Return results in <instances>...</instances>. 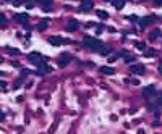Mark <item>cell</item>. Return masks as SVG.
<instances>
[{
    "mask_svg": "<svg viewBox=\"0 0 162 134\" xmlns=\"http://www.w3.org/2000/svg\"><path fill=\"white\" fill-rule=\"evenodd\" d=\"M83 45H84L86 49L92 50V52H99L104 44H102L99 39H94V37H91V36H86V37L83 39Z\"/></svg>",
    "mask_w": 162,
    "mask_h": 134,
    "instance_id": "obj_1",
    "label": "cell"
},
{
    "mask_svg": "<svg viewBox=\"0 0 162 134\" xmlns=\"http://www.w3.org/2000/svg\"><path fill=\"white\" fill-rule=\"evenodd\" d=\"M28 60H29V63H33V65H37V66H39V65L42 63V61H47V57H44V55H40L39 52H33V53H29Z\"/></svg>",
    "mask_w": 162,
    "mask_h": 134,
    "instance_id": "obj_2",
    "label": "cell"
},
{
    "mask_svg": "<svg viewBox=\"0 0 162 134\" xmlns=\"http://www.w3.org/2000/svg\"><path fill=\"white\" fill-rule=\"evenodd\" d=\"M47 40H49V44L50 45H55V47L63 45V44H71L70 39H63V37H60V36H50Z\"/></svg>",
    "mask_w": 162,
    "mask_h": 134,
    "instance_id": "obj_3",
    "label": "cell"
},
{
    "mask_svg": "<svg viewBox=\"0 0 162 134\" xmlns=\"http://www.w3.org/2000/svg\"><path fill=\"white\" fill-rule=\"evenodd\" d=\"M130 71H131V73H135V75H138V76L146 75V68H144L141 63H133L131 68H130Z\"/></svg>",
    "mask_w": 162,
    "mask_h": 134,
    "instance_id": "obj_4",
    "label": "cell"
},
{
    "mask_svg": "<svg viewBox=\"0 0 162 134\" xmlns=\"http://www.w3.org/2000/svg\"><path fill=\"white\" fill-rule=\"evenodd\" d=\"M92 0H81V5H80V11H83V13H88V11L92 10Z\"/></svg>",
    "mask_w": 162,
    "mask_h": 134,
    "instance_id": "obj_5",
    "label": "cell"
},
{
    "mask_svg": "<svg viewBox=\"0 0 162 134\" xmlns=\"http://www.w3.org/2000/svg\"><path fill=\"white\" fill-rule=\"evenodd\" d=\"M78 28H80V23L76 20L68 21V24H66V31H68V32H75V31H78Z\"/></svg>",
    "mask_w": 162,
    "mask_h": 134,
    "instance_id": "obj_6",
    "label": "cell"
},
{
    "mask_svg": "<svg viewBox=\"0 0 162 134\" xmlns=\"http://www.w3.org/2000/svg\"><path fill=\"white\" fill-rule=\"evenodd\" d=\"M37 68H39L37 75H49V73H52V68L49 66V65H46V63H40Z\"/></svg>",
    "mask_w": 162,
    "mask_h": 134,
    "instance_id": "obj_7",
    "label": "cell"
},
{
    "mask_svg": "<svg viewBox=\"0 0 162 134\" xmlns=\"http://www.w3.org/2000/svg\"><path fill=\"white\" fill-rule=\"evenodd\" d=\"M15 21L20 23V24H23V26H28V15H26V13H20V15L15 16Z\"/></svg>",
    "mask_w": 162,
    "mask_h": 134,
    "instance_id": "obj_8",
    "label": "cell"
},
{
    "mask_svg": "<svg viewBox=\"0 0 162 134\" xmlns=\"http://www.w3.org/2000/svg\"><path fill=\"white\" fill-rule=\"evenodd\" d=\"M68 61H71V55L66 53V52H65V53H62L60 58H58V65H60V66H65Z\"/></svg>",
    "mask_w": 162,
    "mask_h": 134,
    "instance_id": "obj_9",
    "label": "cell"
},
{
    "mask_svg": "<svg viewBox=\"0 0 162 134\" xmlns=\"http://www.w3.org/2000/svg\"><path fill=\"white\" fill-rule=\"evenodd\" d=\"M156 94V87H154V86H147V87H144V89H143V95H144V97H151V95H154Z\"/></svg>",
    "mask_w": 162,
    "mask_h": 134,
    "instance_id": "obj_10",
    "label": "cell"
},
{
    "mask_svg": "<svg viewBox=\"0 0 162 134\" xmlns=\"http://www.w3.org/2000/svg\"><path fill=\"white\" fill-rule=\"evenodd\" d=\"M156 20V16H147V18H143V20H139V24H141V28H146L149 23H152V21Z\"/></svg>",
    "mask_w": 162,
    "mask_h": 134,
    "instance_id": "obj_11",
    "label": "cell"
},
{
    "mask_svg": "<svg viewBox=\"0 0 162 134\" xmlns=\"http://www.w3.org/2000/svg\"><path fill=\"white\" fill-rule=\"evenodd\" d=\"M159 36H162L161 29H152L151 32H149V36H147V37H149V40H156Z\"/></svg>",
    "mask_w": 162,
    "mask_h": 134,
    "instance_id": "obj_12",
    "label": "cell"
},
{
    "mask_svg": "<svg viewBox=\"0 0 162 134\" xmlns=\"http://www.w3.org/2000/svg\"><path fill=\"white\" fill-rule=\"evenodd\" d=\"M101 73H102V75H107V76H112V75H115V70L110 68V66H102Z\"/></svg>",
    "mask_w": 162,
    "mask_h": 134,
    "instance_id": "obj_13",
    "label": "cell"
},
{
    "mask_svg": "<svg viewBox=\"0 0 162 134\" xmlns=\"http://www.w3.org/2000/svg\"><path fill=\"white\" fill-rule=\"evenodd\" d=\"M112 5L115 7L117 10H122L123 5H125V0H112Z\"/></svg>",
    "mask_w": 162,
    "mask_h": 134,
    "instance_id": "obj_14",
    "label": "cell"
},
{
    "mask_svg": "<svg viewBox=\"0 0 162 134\" xmlns=\"http://www.w3.org/2000/svg\"><path fill=\"white\" fill-rule=\"evenodd\" d=\"M110 52H112V49H110V47H107V45H102L101 50H99V53H101V55H109Z\"/></svg>",
    "mask_w": 162,
    "mask_h": 134,
    "instance_id": "obj_15",
    "label": "cell"
},
{
    "mask_svg": "<svg viewBox=\"0 0 162 134\" xmlns=\"http://www.w3.org/2000/svg\"><path fill=\"white\" fill-rule=\"evenodd\" d=\"M96 15L99 16V18H102V20H107V18H109V13L104 11V10H96Z\"/></svg>",
    "mask_w": 162,
    "mask_h": 134,
    "instance_id": "obj_16",
    "label": "cell"
},
{
    "mask_svg": "<svg viewBox=\"0 0 162 134\" xmlns=\"http://www.w3.org/2000/svg\"><path fill=\"white\" fill-rule=\"evenodd\" d=\"M47 23H49V21H47V20L40 21L39 24L36 26V29H37V31H44V29H46V28H47Z\"/></svg>",
    "mask_w": 162,
    "mask_h": 134,
    "instance_id": "obj_17",
    "label": "cell"
},
{
    "mask_svg": "<svg viewBox=\"0 0 162 134\" xmlns=\"http://www.w3.org/2000/svg\"><path fill=\"white\" fill-rule=\"evenodd\" d=\"M7 52H8V53H11V55H20L21 52L18 49H15V47H7Z\"/></svg>",
    "mask_w": 162,
    "mask_h": 134,
    "instance_id": "obj_18",
    "label": "cell"
},
{
    "mask_svg": "<svg viewBox=\"0 0 162 134\" xmlns=\"http://www.w3.org/2000/svg\"><path fill=\"white\" fill-rule=\"evenodd\" d=\"M135 45H136V49L143 50V52H144V50L147 49V47H146V44H144V42H139V40H138V42H135Z\"/></svg>",
    "mask_w": 162,
    "mask_h": 134,
    "instance_id": "obj_19",
    "label": "cell"
},
{
    "mask_svg": "<svg viewBox=\"0 0 162 134\" xmlns=\"http://www.w3.org/2000/svg\"><path fill=\"white\" fill-rule=\"evenodd\" d=\"M144 55H146V57H154V55H156V50L146 49V50H144Z\"/></svg>",
    "mask_w": 162,
    "mask_h": 134,
    "instance_id": "obj_20",
    "label": "cell"
},
{
    "mask_svg": "<svg viewBox=\"0 0 162 134\" xmlns=\"http://www.w3.org/2000/svg\"><path fill=\"white\" fill-rule=\"evenodd\" d=\"M21 83H23V78L16 79L15 83H13V89H18V87H21Z\"/></svg>",
    "mask_w": 162,
    "mask_h": 134,
    "instance_id": "obj_21",
    "label": "cell"
},
{
    "mask_svg": "<svg viewBox=\"0 0 162 134\" xmlns=\"http://www.w3.org/2000/svg\"><path fill=\"white\" fill-rule=\"evenodd\" d=\"M135 58H136V57H135V55H127V57H125V61H127V63H135Z\"/></svg>",
    "mask_w": 162,
    "mask_h": 134,
    "instance_id": "obj_22",
    "label": "cell"
},
{
    "mask_svg": "<svg viewBox=\"0 0 162 134\" xmlns=\"http://www.w3.org/2000/svg\"><path fill=\"white\" fill-rule=\"evenodd\" d=\"M3 26H7V18L0 13V28H3Z\"/></svg>",
    "mask_w": 162,
    "mask_h": 134,
    "instance_id": "obj_23",
    "label": "cell"
},
{
    "mask_svg": "<svg viewBox=\"0 0 162 134\" xmlns=\"http://www.w3.org/2000/svg\"><path fill=\"white\" fill-rule=\"evenodd\" d=\"M127 18L131 21V23H138V21H139V18H138L136 15H130V16H127Z\"/></svg>",
    "mask_w": 162,
    "mask_h": 134,
    "instance_id": "obj_24",
    "label": "cell"
},
{
    "mask_svg": "<svg viewBox=\"0 0 162 134\" xmlns=\"http://www.w3.org/2000/svg\"><path fill=\"white\" fill-rule=\"evenodd\" d=\"M33 7H34V0H26V8H28V10H31Z\"/></svg>",
    "mask_w": 162,
    "mask_h": 134,
    "instance_id": "obj_25",
    "label": "cell"
},
{
    "mask_svg": "<svg viewBox=\"0 0 162 134\" xmlns=\"http://www.w3.org/2000/svg\"><path fill=\"white\" fill-rule=\"evenodd\" d=\"M25 0H13V7H20Z\"/></svg>",
    "mask_w": 162,
    "mask_h": 134,
    "instance_id": "obj_26",
    "label": "cell"
},
{
    "mask_svg": "<svg viewBox=\"0 0 162 134\" xmlns=\"http://www.w3.org/2000/svg\"><path fill=\"white\" fill-rule=\"evenodd\" d=\"M55 129H57V123H54L50 126V129H49V134H54V131H55Z\"/></svg>",
    "mask_w": 162,
    "mask_h": 134,
    "instance_id": "obj_27",
    "label": "cell"
},
{
    "mask_svg": "<svg viewBox=\"0 0 162 134\" xmlns=\"http://www.w3.org/2000/svg\"><path fill=\"white\" fill-rule=\"evenodd\" d=\"M118 57H120V55H118V53H115V55H112V57H109V61H115V60L118 58Z\"/></svg>",
    "mask_w": 162,
    "mask_h": 134,
    "instance_id": "obj_28",
    "label": "cell"
},
{
    "mask_svg": "<svg viewBox=\"0 0 162 134\" xmlns=\"http://www.w3.org/2000/svg\"><path fill=\"white\" fill-rule=\"evenodd\" d=\"M157 105H159V107H162V94L159 95V99H157Z\"/></svg>",
    "mask_w": 162,
    "mask_h": 134,
    "instance_id": "obj_29",
    "label": "cell"
},
{
    "mask_svg": "<svg viewBox=\"0 0 162 134\" xmlns=\"http://www.w3.org/2000/svg\"><path fill=\"white\" fill-rule=\"evenodd\" d=\"M154 3H156L157 7H161L162 5V0H154Z\"/></svg>",
    "mask_w": 162,
    "mask_h": 134,
    "instance_id": "obj_30",
    "label": "cell"
},
{
    "mask_svg": "<svg viewBox=\"0 0 162 134\" xmlns=\"http://www.w3.org/2000/svg\"><path fill=\"white\" fill-rule=\"evenodd\" d=\"M130 83H131V84H135V86L139 84V81H138V79H133V81H130Z\"/></svg>",
    "mask_w": 162,
    "mask_h": 134,
    "instance_id": "obj_31",
    "label": "cell"
},
{
    "mask_svg": "<svg viewBox=\"0 0 162 134\" xmlns=\"http://www.w3.org/2000/svg\"><path fill=\"white\" fill-rule=\"evenodd\" d=\"M157 70H159V73H161V75H162V61H161V63H159V66H157Z\"/></svg>",
    "mask_w": 162,
    "mask_h": 134,
    "instance_id": "obj_32",
    "label": "cell"
},
{
    "mask_svg": "<svg viewBox=\"0 0 162 134\" xmlns=\"http://www.w3.org/2000/svg\"><path fill=\"white\" fill-rule=\"evenodd\" d=\"M0 87H3V89H7V84L3 83V81H0Z\"/></svg>",
    "mask_w": 162,
    "mask_h": 134,
    "instance_id": "obj_33",
    "label": "cell"
},
{
    "mask_svg": "<svg viewBox=\"0 0 162 134\" xmlns=\"http://www.w3.org/2000/svg\"><path fill=\"white\" fill-rule=\"evenodd\" d=\"M128 113H131V115L136 113V108H130V110H128Z\"/></svg>",
    "mask_w": 162,
    "mask_h": 134,
    "instance_id": "obj_34",
    "label": "cell"
},
{
    "mask_svg": "<svg viewBox=\"0 0 162 134\" xmlns=\"http://www.w3.org/2000/svg\"><path fill=\"white\" fill-rule=\"evenodd\" d=\"M107 31H109V32H115V28H112L110 26V28H107Z\"/></svg>",
    "mask_w": 162,
    "mask_h": 134,
    "instance_id": "obj_35",
    "label": "cell"
},
{
    "mask_svg": "<svg viewBox=\"0 0 162 134\" xmlns=\"http://www.w3.org/2000/svg\"><path fill=\"white\" fill-rule=\"evenodd\" d=\"M3 118H5V115H3V112H2V110H0V121H2Z\"/></svg>",
    "mask_w": 162,
    "mask_h": 134,
    "instance_id": "obj_36",
    "label": "cell"
},
{
    "mask_svg": "<svg viewBox=\"0 0 162 134\" xmlns=\"http://www.w3.org/2000/svg\"><path fill=\"white\" fill-rule=\"evenodd\" d=\"M110 119L112 121H117V115H110Z\"/></svg>",
    "mask_w": 162,
    "mask_h": 134,
    "instance_id": "obj_37",
    "label": "cell"
},
{
    "mask_svg": "<svg viewBox=\"0 0 162 134\" xmlns=\"http://www.w3.org/2000/svg\"><path fill=\"white\" fill-rule=\"evenodd\" d=\"M138 134H144V129H138Z\"/></svg>",
    "mask_w": 162,
    "mask_h": 134,
    "instance_id": "obj_38",
    "label": "cell"
},
{
    "mask_svg": "<svg viewBox=\"0 0 162 134\" xmlns=\"http://www.w3.org/2000/svg\"><path fill=\"white\" fill-rule=\"evenodd\" d=\"M0 63H3V58H0Z\"/></svg>",
    "mask_w": 162,
    "mask_h": 134,
    "instance_id": "obj_39",
    "label": "cell"
},
{
    "mask_svg": "<svg viewBox=\"0 0 162 134\" xmlns=\"http://www.w3.org/2000/svg\"><path fill=\"white\" fill-rule=\"evenodd\" d=\"M5 2H8V0H5Z\"/></svg>",
    "mask_w": 162,
    "mask_h": 134,
    "instance_id": "obj_40",
    "label": "cell"
}]
</instances>
